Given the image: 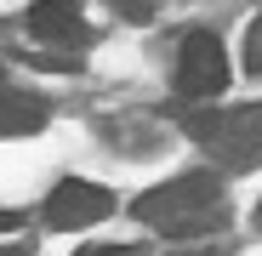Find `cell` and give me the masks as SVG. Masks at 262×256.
Here are the masks:
<instances>
[{
  "mask_svg": "<svg viewBox=\"0 0 262 256\" xmlns=\"http://www.w3.org/2000/svg\"><path fill=\"white\" fill-rule=\"evenodd\" d=\"M131 217L148 222V228H165V234H183V239L211 234V228H223V182L205 177V171L171 177L131 205Z\"/></svg>",
  "mask_w": 262,
  "mask_h": 256,
  "instance_id": "cell-1",
  "label": "cell"
},
{
  "mask_svg": "<svg viewBox=\"0 0 262 256\" xmlns=\"http://www.w3.org/2000/svg\"><path fill=\"white\" fill-rule=\"evenodd\" d=\"M188 131L234 171L256 165L262 159V103H245V108H205V114H188L183 120Z\"/></svg>",
  "mask_w": 262,
  "mask_h": 256,
  "instance_id": "cell-2",
  "label": "cell"
},
{
  "mask_svg": "<svg viewBox=\"0 0 262 256\" xmlns=\"http://www.w3.org/2000/svg\"><path fill=\"white\" fill-rule=\"evenodd\" d=\"M223 85H228V46H223L211 29L183 34V52H177V97H188V103H216Z\"/></svg>",
  "mask_w": 262,
  "mask_h": 256,
  "instance_id": "cell-3",
  "label": "cell"
},
{
  "mask_svg": "<svg viewBox=\"0 0 262 256\" xmlns=\"http://www.w3.org/2000/svg\"><path fill=\"white\" fill-rule=\"evenodd\" d=\"M103 217H114V194H108L103 182L69 177V182H57L52 199H46V222H52V228H92V222H103Z\"/></svg>",
  "mask_w": 262,
  "mask_h": 256,
  "instance_id": "cell-4",
  "label": "cell"
},
{
  "mask_svg": "<svg viewBox=\"0 0 262 256\" xmlns=\"http://www.w3.org/2000/svg\"><path fill=\"white\" fill-rule=\"evenodd\" d=\"M23 23H29L34 40H74V34H85V12H80V0H34Z\"/></svg>",
  "mask_w": 262,
  "mask_h": 256,
  "instance_id": "cell-5",
  "label": "cell"
},
{
  "mask_svg": "<svg viewBox=\"0 0 262 256\" xmlns=\"http://www.w3.org/2000/svg\"><path fill=\"white\" fill-rule=\"evenodd\" d=\"M46 125V108L23 91H0V137H29Z\"/></svg>",
  "mask_w": 262,
  "mask_h": 256,
  "instance_id": "cell-6",
  "label": "cell"
},
{
  "mask_svg": "<svg viewBox=\"0 0 262 256\" xmlns=\"http://www.w3.org/2000/svg\"><path fill=\"white\" fill-rule=\"evenodd\" d=\"M114 12H120V17H131V23H148V17H154L148 0H114Z\"/></svg>",
  "mask_w": 262,
  "mask_h": 256,
  "instance_id": "cell-7",
  "label": "cell"
},
{
  "mask_svg": "<svg viewBox=\"0 0 262 256\" xmlns=\"http://www.w3.org/2000/svg\"><path fill=\"white\" fill-rule=\"evenodd\" d=\"M97 256H148L143 245H108V250H97Z\"/></svg>",
  "mask_w": 262,
  "mask_h": 256,
  "instance_id": "cell-8",
  "label": "cell"
},
{
  "mask_svg": "<svg viewBox=\"0 0 262 256\" xmlns=\"http://www.w3.org/2000/svg\"><path fill=\"white\" fill-rule=\"evenodd\" d=\"M251 222H256V234H262V199H256V211H251Z\"/></svg>",
  "mask_w": 262,
  "mask_h": 256,
  "instance_id": "cell-9",
  "label": "cell"
},
{
  "mask_svg": "<svg viewBox=\"0 0 262 256\" xmlns=\"http://www.w3.org/2000/svg\"><path fill=\"white\" fill-rule=\"evenodd\" d=\"M0 256H17V250H0Z\"/></svg>",
  "mask_w": 262,
  "mask_h": 256,
  "instance_id": "cell-10",
  "label": "cell"
}]
</instances>
